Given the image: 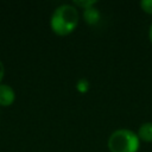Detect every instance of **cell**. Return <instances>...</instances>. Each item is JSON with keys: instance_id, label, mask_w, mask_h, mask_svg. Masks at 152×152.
<instances>
[{"instance_id": "obj_2", "label": "cell", "mask_w": 152, "mask_h": 152, "mask_svg": "<svg viewBox=\"0 0 152 152\" xmlns=\"http://www.w3.org/2000/svg\"><path fill=\"white\" fill-rule=\"evenodd\" d=\"M139 137L129 129H116L108 139L110 152H137L139 148Z\"/></svg>"}, {"instance_id": "obj_1", "label": "cell", "mask_w": 152, "mask_h": 152, "mask_svg": "<svg viewBox=\"0 0 152 152\" xmlns=\"http://www.w3.org/2000/svg\"><path fill=\"white\" fill-rule=\"evenodd\" d=\"M78 23V12L71 5H61L58 6L50 20L52 31L58 36L69 34L76 27Z\"/></svg>"}, {"instance_id": "obj_8", "label": "cell", "mask_w": 152, "mask_h": 152, "mask_svg": "<svg viewBox=\"0 0 152 152\" xmlns=\"http://www.w3.org/2000/svg\"><path fill=\"white\" fill-rule=\"evenodd\" d=\"M77 89L80 91H86L88 89V82L86 80H81L78 83H77Z\"/></svg>"}, {"instance_id": "obj_9", "label": "cell", "mask_w": 152, "mask_h": 152, "mask_svg": "<svg viewBox=\"0 0 152 152\" xmlns=\"http://www.w3.org/2000/svg\"><path fill=\"white\" fill-rule=\"evenodd\" d=\"M5 76V66H4V63L0 61V84L2 82V78Z\"/></svg>"}, {"instance_id": "obj_7", "label": "cell", "mask_w": 152, "mask_h": 152, "mask_svg": "<svg viewBox=\"0 0 152 152\" xmlns=\"http://www.w3.org/2000/svg\"><path fill=\"white\" fill-rule=\"evenodd\" d=\"M75 4L78 5V6L84 7V10H86V8H88V7H91V6L95 4V1H94V0H90V1H75Z\"/></svg>"}, {"instance_id": "obj_6", "label": "cell", "mask_w": 152, "mask_h": 152, "mask_svg": "<svg viewBox=\"0 0 152 152\" xmlns=\"http://www.w3.org/2000/svg\"><path fill=\"white\" fill-rule=\"evenodd\" d=\"M140 6L145 12L152 14V0H142L140 2Z\"/></svg>"}, {"instance_id": "obj_3", "label": "cell", "mask_w": 152, "mask_h": 152, "mask_svg": "<svg viewBox=\"0 0 152 152\" xmlns=\"http://www.w3.org/2000/svg\"><path fill=\"white\" fill-rule=\"evenodd\" d=\"M15 100V93L13 88L6 83L0 84V106L8 107Z\"/></svg>"}, {"instance_id": "obj_4", "label": "cell", "mask_w": 152, "mask_h": 152, "mask_svg": "<svg viewBox=\"0 0 152 152\" xmlns=\"http://www.w3.org/2000/svg\"><path fill=\"white\" fill-rule=\"evenodd\" d=\"M138 137L139 139L144 140V141H152V122H145L139 127V132H138Z\"/></svg>"}, {"instance_id": "obj_10", "label": "cell", "mask_w": 152, "mask_h": 152, "mask_svg": "<svg viewBox=\"0 0 152 152\" xmlns=\"http://www.w3.org/2000/svg\"><path fill=\"white\" fill-rule=\"evenodd\" d=\"M148 37H150V40H151V43H152V25H151V27H150V32H148Z\"/></svg>"}, {"instance_id": "obj_5", "label": "cell", "mask_w": 152, "mask_h": 152, "mask_svg": "<svg viewBox=\"0 0 152 152\" xmlns=\"http://www.w3.org/2000/svg\"><path fill=\"white\" fill-rule=\"evenodd\" d=\"M83 15H84V19H86L89 24H95V23H97L99 19H100V13H99V11H97L96 8H94L93 6L86 8Z\"/></svg>"}]
</instances>
